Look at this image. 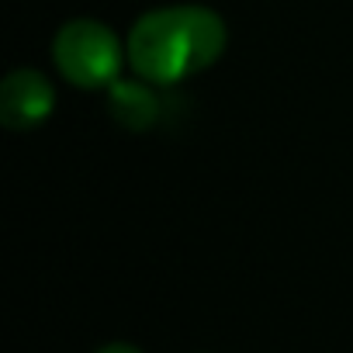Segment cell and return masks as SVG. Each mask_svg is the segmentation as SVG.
<instances>
[{
  "label": "cell",
  "instance_id": "5b68a950",
  "mask_svg": "<svg viewBox=\"0 0 353 353\" xmlns=\"http://www.w3.org/2000/svg\"><path fill=\"white\" fill-rule=\"evenodd\" d=\"M94 353H142V350L132 346V343H108V346H101V350H94Z\"/></svg>",
  "mask_w": 353,
  "mask_h": 353
},
{
  "label": "cell",
  "instance_id": "3957f363",
  "mask_svg": "<svg viewBox=\"0 0 353 353\" xmlns=\"http://www.w3.org/2000/svg\"><path fill=\"white\" fill-rule=\"evenodd\" d=\"M56 111V87L39 70H11L0 83V125L8 132H32Z\"/></svg>",
  "mask_w": 353,
  "mask_h": 353
},
{
  "label": "cell",
  "instance_id": "6da1fadb",
  "mask_svg": "<svg viewBox=\"0 0 353 353\" xmlns=\"http://www.w3.org/2000/svg\"><path fill=\"white\" fill-rule=\"evenodd\" d=\"M229 46L225 18L201 4H170L135 18L125 52L135 77L173 87L212 70Z\"/></svg>",
  "mask_w": 353,
  "mask_h": 353
},
{
  "label": "cell",
  "instance_id": "7a4b0ae2",
  "mask_svg": "<svg viewBox=\"0 0 353 353\" xmlns=\"http://www.w3.org/2000/svg\"><path fill=\"white\" fill-rule=\"evenodd\" d=\"M52 63L70 87L108 90L118 80L121 63H128V52L104 21L73 18L52 39Z\"/></svg>",
  "mask_w": 353,
  "mask_h": 353
},
{
  "label": "cell",
  "instance_id": "277c9868",
  "mask_svg": "<svg viewBox=\"0 0 353 353\" xmlns=\"http://www.w3.org/2000/svg\"><path fill=\"white\" fill-rule=\"evenodd\" d=\"M152 87L156 83H149L142 77H135V80H121L118 77L108 87V114H111V121L118 128H125V132H149L159 121V114H163V104H159Z\"/></svg>",
  "mask_w": 353,
  "mask_h": 353
}]
</instances>
